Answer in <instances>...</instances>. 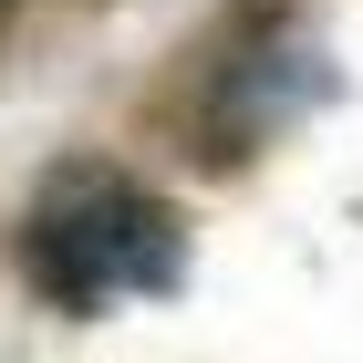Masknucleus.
<instances>
[{"instance_id": "obj_1", "label": "nucleus", "mask_w": 363, "mask_h": 363, "mask_svg": "<svg viewBox=\"0 0 363 363\" xmlns=\"http://www.w3.org/2000/svg\"><path fill=\"white\" fill-rule=\"evenodd\" d=\"M31 270L62 311H104L135 291H177L187 280V228L114 167H73L42 218H31Z\"/></svg>"}]
</instances>
